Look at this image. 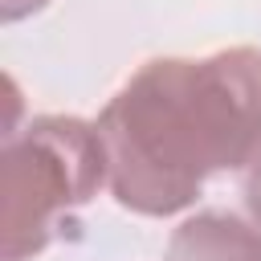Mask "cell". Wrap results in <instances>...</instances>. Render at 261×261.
I'll return each instance as SVG.
<instances>
[{"instance_id": "cell-5", "label": "cell", "mask_w": 261, "mask_h": 261, "mask_svg": "<svg viewBox=\"0 0 261 261\" xmlns=\"http://www.w3.org/2000/svg\"><path fill=\"white\" fill-rule=\"evenodd\" d=\"M245 208H249L253 224L261 228V163L253 171H245Z\"/></svg>"}, {"instance_id": "cell-2", "label": "cell", "mask_w": 261, "mask_h": 261, "mask_svg": "<svg viewBox=\"0 0 261 261\" xmlns=\"http://www.w3.org/2000/svg\"><path fill=\"white\" fill-rule=\"evenodd\" d=\"M106 184V147L98 122L73 114H37L4 135L0 155V253L33 261Z\"/></svg>"}, {"instance_id": "cell-4", "label": "cell", "mask_w": 261, "mask_h": 261, "mask_svg": "<svg viewBox=\"0 0 261 261\" xmlns=\"http://www.w3.org/2000/svg\"><path fill=\"white\" fill-rule=\"evenodd\" d=\"M45 4H49V0H0V20H4V24H16V20L41 12Z\"/></svg>"}, {"instance_id": "cell-3", "label": "cell", "mask_w": 261, "mask_h": 261, "mask_svg": "<svg viewBox=\"0 0 261 261\" xmlns=\"http://www.w3.org/2000/svg\"><path fill=\"white\" fill-rule=\"evenodd\" d=\"M167 261H261V228L232 212H196L171 232Z\"/></svg>"}, {"instance_id": "cell-1", "label": "cell", "mask_w": 261, "mask_h": 261, "mask_svg": "<svg viewBox=\"0 0 261 261\" xmlns=\"http://www.w3.org/2000/svg\"><path fill=\"white\" fill-rule=\"evenodd\" d=\"M110 196L139 216H175L204 184L261 163V49L151 57L98 114Z\"/></svg>"}]
</instances>
